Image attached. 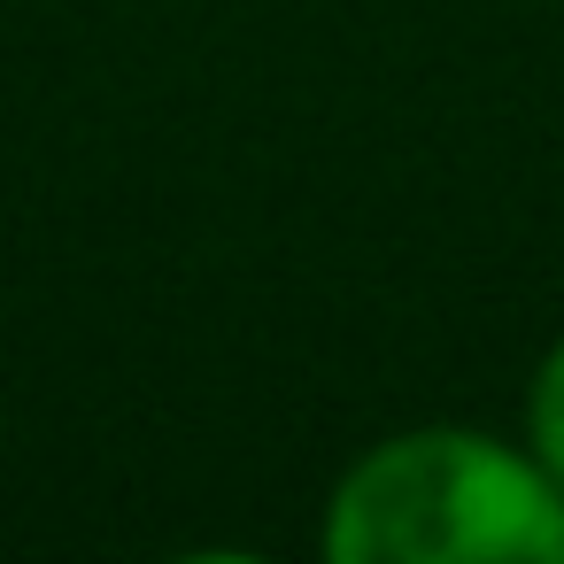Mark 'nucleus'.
<instances>
[{"label":"nucleus","mask_w":564,"mask_h":564,"mask_svg":"<svg viewBox=\"0 0 564 564\" xmlns=\"http://www.w3.org/2000/svg\"><path fill=\"white\" fill-rule=\"evenodd\" d=\"M333 564H564V487L525 441L410 425L364 448L325 502Z\"/></svg>","instance_id":"f257e3e1"},{"label":"nucleus","mask_w":564,"mask_h":564,"mask_svg":"<svg viewBox=\"0 0 564 564\" xmlns=\"http://www.w3.org/2000/svg\"><path fill=\"white\" fill-rule=\"evenodd\" d=\"M541 464H549V479L564 487V340H549V356L533 364V379H525V433H518Z\"/></svg>","instance_id":"f03ea898"}]
</instances>
